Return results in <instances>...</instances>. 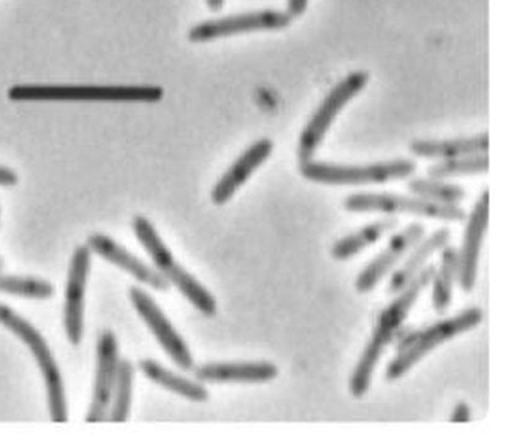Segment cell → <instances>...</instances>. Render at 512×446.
Wrapping results in <instances>:
<instances>
[{
  "mask_svg": "<svg viewBox=\"0 0 512 446\" xmlns=\"http://www.w3.org/2000/svg\"><path fill=\"white\" fill-rule=\"evenodd\" d=\"M434 272H436L434 266L423 268L389 307L381 311L369 344L362 352L358 365H356L350 378L349 388L354 398H362L369 391L377 363L384 355L387 345L390 344L398 330L401 329L402 324L405 323L408 314H410L413 305L416 304L423 290L432 282Z\"/></svg>",
  "mask_w": 512,
  "mask_h": 446,
  "instance_id": "1",
  "label": "cell"
},
{
  "mask_svg": "<svg viewBox=\"0 0 512 446\" xmlns=\"http://www.w3.org/2000/svg\"><path fill=\"white\" fill-rule=\"evenodd\" d=\"M133 232L151 257L155 268L170 285H174L201 314L214 318L217 302L208 289L177 262L153 223L144 216L134 217Z\"/></svg>",
  "mask_w": 512,
  "mask_h": 446,
  "instance_id": "2",
  "label": "cell"
},
{
  "mask_svg": "<svg viewBox=\"0 0 512 446\" xmlns=\"http://www.w3.org/2000/svg\"><path fill=\"white\" fill-rule=\"evenodd\" d=\"M163 90L154 86L17 85L8 97L15 102H159Z\"/></svg>",
  "mask_w": 512,
  "mask_h": 446,
  "instance_id": "3",
  "label": "cell"
},
{
  "mask_svg": "<svg viewBox=\"0 0 512 446\" xmlns=\"http://www.w3.org/2000/svg\"><path fill=\"white\" fill-rule=\"evenodd\" d=\"M0 324L12 331L29 347L38 363L40 371L43 373L46 393H48L51 420L56 423L67 422L69 413H67L65 383L48 341L24 316L3 303H0Z\"/></svg>",
  "mask_w": 512,
  "mask_h": 446,
  "instance_id": "4",
  "label": "cell"
},
{
  "mask_svg": "<svg viewBox=\"0 0 512 446\" xmlns=\"http://www.w3.org/2000/svg\"><path fill=\"white\" fill-rule=\"evenodd\" d=\"M299 171L305 179L324 185H369L408 178L416 171V163L410 159L370 165H341L332 163L304 162Z\"/></svg>",
  "mask_w": 512,
  "mask_h": 446,
  "instance_id": "5",
  "label": "cell"
},
{
  "mask_svg": "<svg viewBox=\"0 0 512 446\" xmlns=\"http://www.w3.org/2000/svg\"><path fill=\"white\" fill-rule=\"evenodd\" d=\"M482 321L483 311L479 308H469L453 318L428 326L427 329L416 335L400 355L391 361L386 370V380L397 381L436 347L455 336L477 328Z\"/></svg>",
  "mask_w": 512,
  "mask_h": 446,
  "instance_id": "6",
  "label": "cell"
},
{
  "mask_svg": "<svg viewBox=\"0 0 512 446\" xmlns=\"http://www.w3.org/2000/svg\"><path fill=\"white\" fill-rule=\"evenodd\" d=\"M367 82H369V75L366 72L356 71L346 76L328 93L299 137L297 150L299 162L313 160L338 114L364 90Z\"/></svg>",
  "mask_w": 512,
  "mask_h": 446,
  "instance_id": "7",
  "label": "cell"
},
{
  "mask_svg": "<svg viewBox=\"0 0 512 446\" xmlns=\"http://www.w3.org/2000/svg\"><path fill=\"white\" fill-rule=\"evenodd\" d=\"M344 206L350 212L411 214L446 221H463L467 216L457 205L439 204L418 196L396 194H354L346 197Z\"/></svg>",
  "mask_w": 512,
  "mask_h": 446,
  "instance_id": "8",
  "label": "cell"
},
{
  "mask_svg": "<svg viewBox=\"0 0 512 446\" xmlns=\"http://www.w3.org/2000/svg\"><path fill=\"white\" fill-rule=\"evenodd\" d=\"M129 299L175 365L186 372L194 371L195 361L188 344L175 330L162 308L155 303L151 294L142 288L132 287L129 289Z\"/></svg>",
  "mask_w": 512,
  "mask_h": 446,
  "instance_id": "9",
  "label": "cell"
},
{
  "mask_svg": "<svg viewBox=\"0 0 512 446\" xmlns=\"http://www.w3.org/2000/svg\"><path fill=\"white\" fill-rule=\"evenodd\" d=\"M292 15L279 10H258V12L230 15V17L208 20L191 28L188 38L191 43L227 38V36L252 33L260 30H279L287 28Z\"/></svg>",
  "mask_w": 512,
  "mask_h": 446,
  "instance_id": "10",
  "label": "cell"
},
{
  "mask_svg": "<svg viewBox=\"0 0 512 446\" xmlns=\"http://www.w3.org/2000/svg\"><path fill=\"white\" fill-rule=\"evenodd\" d=\"M89 246H79L72 254L64 305V326L70 344L79 346L84 337L85 295L91 269Z\"/></svg>",
  "mask_w": 512,
  "mask_h": 446,
  "instance_id": "11",
  "label": "cell"
},
{
  "mask_svg": "<svg viewBox=\"0 0 512 446\" xmlns=\"http://www.w3.org/2000/svg\"><path fill=\"white\" fill-rule=\"evenodd\" d=\"M118 363H120V355H118L116 335L110 330L103 331L97 342L96 380L90 409L86 416L87 422H102L110 413Z\"/></svg>",
  "mask_w": 512,
  "mask_h": 446,
  "instance_id": "12",
  "label": "cell"
},
{
  "mask_svg": "<svg viewBox=\"0 0 512 446\" xmlns=\"http://www.w3.org/2000/svg\"><path fill=\"white\" fill-rule=\"evenodd\" d=\"M489 221V191L475 204L465 228L462 251L458 254V278L464 292H472L477 280L480 250Z\"/></svg>",
  "mask_w": 512,
  "mask_h": 446,
  "instance_id": "13",
  "label": "cell"
},
{
  "mask_svg": "<svg viewBox=\"0 0 512 446\" xmlns=\"http://www.w3.org/2000/svg\"><path fill=\"white\" fill-rule=\"evenodd\" d=\"M423 235L424 226L421 223H412L393 236L385 250L356 278V290L359 293L371 292L395 268L401 258L421 241Z\"/></svg>",
  "mask_w": 512,
  "mask_h": 446,
  "instance_id": "14",
  "label": "cell"
},
{
  "mask_svg": "<svg viewBox=\"0 0 512 446\" xmlns=\"http://www.w3.org/2000/svg\"><path fill=\"white\" fill-rule=\"evenodd\" d=\"M87 246L90 247L91 252L131 274L138 282L146 284L158 292H167L170 288V284L157 269L134 256L127 248L118 245L113 238L102 235V233H95L87 238Z\"/></svg>",
  "mask_w": 512,
  "mask_h": 446,
  "instance_id": "15",
  "label": "cell"
},
{
  "mask_svg": "<svg viewBox=\"0 0 512 446\" xmlns=\"http://www.w3.org/2000/svg\"><path fill=\"white\" fill-rule=\"evenodd\" d=\"M272 152L273 142L270 139L263 138L252 144L217 181L211 191V201L217 206L229 202L251 175L271 157Z\"/></svg>",
  "mask_w": 512,
  "mask_h": 446,
  "instance_id": "16",
  "label": "cell"
},
{
  "mask_svg": "<svg viewBox=\"0 0 512 446\" xmlns=\"http://www.w3.org/2000/svg\"><path fill=\"white\" fill-rule=\"evenodd\" d=\"M196 380L205 383H265L278 376L271 362H215L194 368Z\"/></svg>",
  "mask_w": 512,
  "mask_h": 446,
  "instance_id": "17",
  "label": "cell"
},
{
  "mask_svg": "<svg viewBox=\"0 0 512 446\" xmlns=\"http://www.w3.org/2000/svg\"><path fill=\"white\" fill-rule=\"evenodd\" d=\"M489 149L488 133L474 137L447 140H415L410 145L412 154L428 159H453L467 155L485 154Z\"/></svg>",
  "mask_w": 512,
  "mask_h": 446,
  "instance_id": "18",
  "label": "cell"
},
{
  "mask_svg": "<svg viewBox=\"0 0 512 446\" xmlns=\"http://www.w3.org/2000/svg\"><path fill=\"white\" fill-rule=\"evenodd\" d=\"M449 238H451V231L443 227L441 230L432 233L427 240H424L408 257L405 264L393 273L390 283L387 285V293L398 294L402 292L422 271L429 257H432L434 253L447 245Z\"/></svg>",
  "mask_w": 512,
  "mask_h": 446,
  "instance_id": "19",
  "label": "cell"
},
{
  "mask_svg": "<svg viewBox=\"0 0 512 446\" xmlns=\"http://www.w3.org/2000/svg\"><path fill=\"white\" fill-rule=\"evenodd\" d=\"M139 368L149 380L157 383L165 390L189 399V401L203 403L208 401L210 397L209 391L200 382L180 376L178 373L160 365L157 361L151 359L139 361Z\"/></svg>",
  "mask_w": 512,
  "mask_h": 446,
  "instance_id": "20",
  "label": "cell"
},
{
  "mask_svg": "<svg viewBox=\"0 0 512 446\" xmlns=\"http://www.w3.org/2000/svg\"><path fill=\"white\" fill-rule=\"evenodd\" d=\"M398 225L396 217H386L362 227L361 230L341 238L332 248V256L336 261H348L366 247L374 245L387 232L395 230Z\"/></svg>",
  "mask_w": 512,
  "mask_h": 446,
  "instance_id": "21",
  "label": "cell"
},
{
  "mask_svg": "<svg viewBox=\"0 0 512 446\" xmlns=\"http://www.w3.org/2000/svg\"><path fill=\"white\" fill-rule=\"evenodd\" d=\"M458 277V252L453 247H446L442 252L441 267L434 272L433 307L437 313L447 311L452 303L453 284Z\"/></svg>",
  "mask_w": 512,
  "mask_h": 446,
  "instance_id": "22",
  "label": "cell"
},
{
  "mask_svg": "<svg viewBox=\"0 0 512 446\" xmlns=\"http://www.w3.org/2000/svg\"><path fill=\"white\" fill-rule=\"evenodd\" d=\"M133 380V363L127 359L120 360L110 411L113 422H126L128 419L132 404Z\"/></svg>",
  "mask_w": 512,
  "mask_h": 446,
  "instance_id": "23",
  "label": "cell"
},
{
  "mask_svg": "<svg viewBox=\"0 0 512 446\" xmlns=\"http://www.w3.org/2000/svg\"><path fill=\"white\" fill-rule=\"evenodd\" d=\"M488 169L489 158L485 153L444 159L443 162L428 168L427 174L432 179H448L454 178V176L482 174L486 173Z\"/></svg>",
  "mask_w": 512,
  "mask_h": 446,
  "instance_id": "24",
  "label": "cell"
},
{
  "mask_svg": "<svg viewBox=\"0 0 512 446\" xmlns=\"http://www.w3.org/2000/svg\"><path fill=\"white\" fill-rule=\"evenodd\" d=\"M407 186L413 195L439 204L457 205L467 195L462 186L443 183L439 179L417 178Z\"/></svg>",
  "mask_w": 512,
  "mask_h": 446,
  "instance_id": "25",
  "label": "cell"
},
{
  "mask_svg": "<svg viewBox=\"0 0 512 446\" xmlns=\"http://www.w3.org/2000/svg\"><path fill=\"white\" fill-rule=\"evenodd\" d=\"M0 293L43 300L53 297L55 288L48 280L0 273Z\"/></svg>",
  "mask_w": 512,
  "mask_h": 446,
  "instance_id": "26",
  "label": "cell"
},
{
  "mask_svg": "<svg viewBox=\"0 0 512 446\" xmlns=\"http://www.w3.org/2000/svg\"><path fill=\"white\" fill-rule=\"evenodd\" d=\"M19 181L17 173L10 168L0 165V186L2 188H13Z\"/></svg>",
  "mask_w": 512,
  "mask_h": 446,
  "instance_id": "27",
  "label": "cell"
},
{
  "mask_svg": "<svg viewBox=\"0 0 512 446\" xmlns=\"http://www.w3.org/2000/svg\"><path fill=\"white\" fill-rule=\"evenodd\" d=\"M470 417H472V413H470L468 404L459 403L454 409L451 420L455 423H465L469 422Z\"/></svg>",
  "mask_w": 512,
  "mask_h": 446,
  "instance_id": "28",
  "label": "cell"
},
{
  "mask_svg": "<svg viewBox=\"0 0 512 446\" xmlns=\"http://www.w3.org/2000/svg\"><path fill=\"white\" fill-rule=\"evenodd\" d=\"M309 0H288V12L292 17H301L307 10Z\"/></svg>",
  "mask_w": 512,
  "mask_h": 446,
  "instance_id": "29",
  "label": "cell"
},
{
  "mask_svg": "<svg viewBox=\"0 0 512 446\" xmlns=\"http://www.w3.org/2000/svg\"><path fill=\"white\" fill-rule=\"evenodd\" d=\"M206 3H208V7L212 12H219L224 7L225 0H206Z\"/></svg>",
  "mask_w": 512,
  "mask_h": 446,
  "instance_id": "30",
  "label": "cell"
},
{
  "mask_svg": "<svg viewBox=\"0 0 512 446\" xmlns=\"http://www.w3.org/2000/svg\"><path fill=\"white\" fill-rule=\"evenodd\" d=\"M3 267H4V261H3L2 257H0V271H2Z\"/></svg>",
  "mask_w": 512,
  "mask_h": 446,
  "instance_id": "31",
  "label": "cell"
},
{
  "mask_svg": "<svg viewBox=\"0 0 512 446\" xmlns=\"http://www.w3.org/2000/svg\"><path fill=\"white\" fill-rule=\"evenodd\" d=\"M0 212H2V210H0Z\"/></svg>",
  "mask_w": 512,
  "mask_h": 446,
  "instance_id": "32",
  "label": "cell"
}]
</instances>
